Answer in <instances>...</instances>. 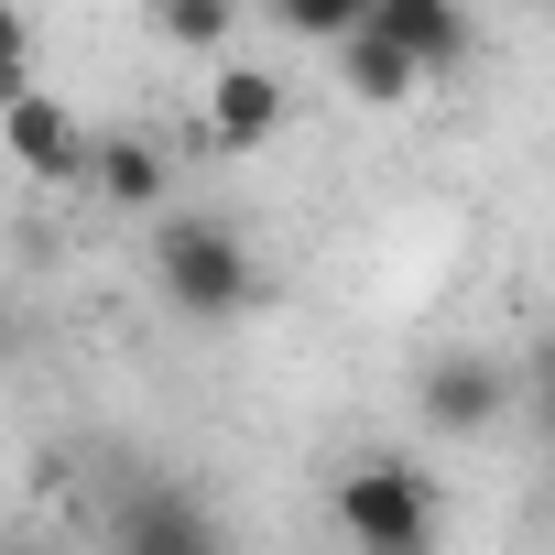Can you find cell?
Wrapping results in <instances>:
<instances>
[{"label":"cell","instance_id":"7a4b0ae2","mask_svg":"<svg viewBox=\"0 0 555 555\" xmlns=\"http://www.w3.org/2000/svg\"><path fill=\"white\" fill-rule=\"evenodd\" d=\"M338 533L349 544H371V555H414V544H436V479L414 468V457H360V468H338Z\"/></svg>","mask_w":555,"mask_h":555},{"label":"cell","instance_id":"6da1fadb","mask_svg":"<svg viewBox=\"0 0 555 555\" xmlns=\"http://www.w3.org/2000/svg\"><path fill=\"white\" fill-rule=\"evenodd\" d=\"M153 284H164V295H175V317H196V327H218V317L261 306V272H250L240 229H218V218H175V229L153 240Z\"/></svg>","mask_w":555,"mask_h":555},{"label":"cell","instance_id":"9c48e42d","mask_svg":"<svg viewBox=\"0 0 555 555\" xmlns=\"http://www.w3.org/2000/svg\"><path fill=\"white\" fill-rule=\"evenodd\" d=\"M99 207H164V153L131 142V131H99V164H88Z\"/></svg>","mask_w":555,"mask_h":555},{"label":"cell","instance_id":"3957f363","mask_svg":"<svg viewBox=\"0 0 555 555\" xmlns=\"http://www.w3.org/2000/svg\"><path fill=\"white\" fill-rule=\"evenodd\" d=\"M512 371L490 360V349H436L425 360V382H414V414L436 425V436H490L501 414H512Z\"/></svg>","mask_w":555,"mask_h":555},{"label":"cell","instance_id":"277c9868","mask_svg":"<svg viewBox=\"0 0 555 555\" xmlns=\"http://www.w3.org/2000/svg\"><path fill=\"white\" fill-rule=\"evenodd\" d=\"M12 153H23V175H34V185H88L99 131H88L77 109H55V99L23 77V88H12Z\"/></svg>","mask_w":555,"mask_h":555},{"label":"cell","instance_id":"7c38bea8","mask_svg":"<svg viewBox=\"0 0 555 555\" xmlns=\"http://www.w3.org/2000/svg\"><path fill=\"white\" fill-rule=\"evenodd\" d=\"M522 403H533V425L555 436V338H533V360H522Z\"/></svg>","mask_w":555,"mask_h":555},{"label":"cell","instance_id":"4fadbf2b","mask_svg":"<svg viewBox=\"0 0 555 555\" xmlns=\"http://www.w3.org/2000/svg\"><path fill=\"white\" fill-rule=\"evenodd\" d=\"M533 12H544V0H533Z\"/></svg>","mask_w":555,"mask_h":555},{"label":"cell","instance_id":"8992f818","mask_svg":"<svg viewBox=\"0 0 555 555\" xmlns=\"http://www.w3.org/2000/svg\"><path fill=\"white\" fill-rule=\"evenodd\" d=\"M327 55H338V88H349L360 109H403V99L425 88V55H414V44H392L382 23H360V34H349V44H327Z\"/></svg>","mask_w":555,"mask_h":555},{"label":"cell","instance_id":"ba28073f","mask_svg":"<svg viewBox=\"0 0 555 555\" xmlns=\"http://www.w3.org/2000/svg\"><path fill=\"white\" fill-rule=\"evenodd\" d=\"M371 23H382L392 44H414V55H425V77L468 66V44H479V34H468V0H382Z\"/></svg>","mask_w":555,"mask_h":555},{"label":"cell","instance_id":"52a82bcc","mask_svg":"<svg viewBox=\"0 0 555 555\" xmlns=\"http://www.w3.org/2000/svg\"><path fill=\"white\" fill-rule=\"evenodd\" d=\"M109 544H120V555H207V544H218V522H207L185 490H142V501H120V512H109Z\"/></svg>","mask_w":555,"mask_h":555},{"label":"cell","instance_id":"30bf717a","mask_svg":"<svg viewBox=\"0 0 555 555\" xmlns=\"http://www.w3.org/2000/svg\"><path fill=\"white\" fill-rule=\"evenodd\" d=\"M153 23H164L175 55H218L240 34V0H153Z\"/></svg>","mask_w":555,"mask_h":555},{"label":"cell","instance_id":"5b68a950","mask_svg":"<svg viewBox=\"0 0 555 555\" xmlns=\"http://www.w3.org/2000/svg\"><path fill=\"white\" fill-rule=\"evenodd\" d=\"M272 131H284V77L218 66V88H207V142H218V153H261Z\"/></svg>","mask_w":555,"mask_h":555},{"label":"cell","instance_id":"8fae6325","mask_svg":"<svg viewBox=\"0 0 555 555\" xmlns=\"http://www.w3.org/2000/svg\"><path fill=\"white\" fill-rule=\"evenodd\" d=\"M261 12L284 23V34H306V44H349V34L382 12V0H261Z\"/></svg>","mask_w":555,"mask_h":555}]
</instances>
